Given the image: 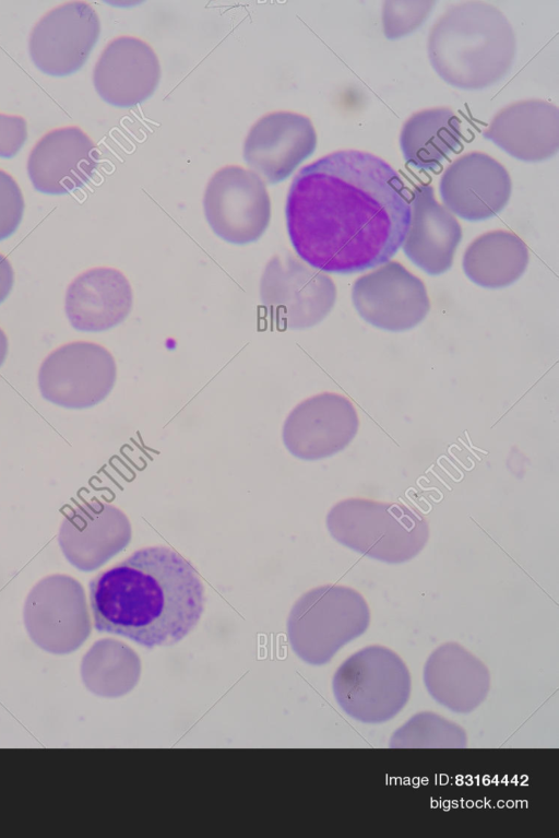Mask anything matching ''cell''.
I'll return each instance as SVG.
<instances>
[{
  "instance_id": "cell-1",
  "label": "cell",
  "mask_w": 559,
  "mask_h": 838,
  "mask_svg": "<svg viewBox=\"0 0 559 838\" xmlns=\"http://www.w3.org/2000/svg\"><path fill=\"white\" fill-rule=\"evenodd\" d=\"M285 215L290 243L306 263L330 273H356L388 262L402 247L411 197L381 157L340 150L297 173Z\"/></svg>"
},
{
  "instance_id": "cell-2",
  "label": "cell",
  "mask_w": 559,
  "mask_h": 838,
  "mask_svg": "<svg viewBox=\"0 0 559 838\" xmlns=\"http://www.w3.org/2000/svg\"><path fill=\"white\" fill-rule=\"evenodd\" d=\"M94 627L152 649L183 639L204 611L193 565L167 546H147L99 573L88 585Z\"/></svg>"
},
{
  "instance_id": "cell-3",
  "label": "cell",
  "mask_w": 559,
  "mask_h": 838,
  "mask_svg": "<svg viewBox=\"0 0 559 838\" xmlns=\"http://www.w3.org/2000/svg\"><path fill=\"white\" fill-rule=\"evenodd\" d=\"M427 52L443 81L461 90H481L511 70L516 38L498 8L483 1H465L450 7L435 22Z\"/></svg>"
},
{
  "instance_id": "cell-4",
  "label": "cell",
  "mask_w": 559,
  "mask_h": 838,
  "mask_svg": "<svg viewBox=\"0 0 559 838\" xmlns=\"http://www.w3.org/2000/svg\"><path fill=\"white\" fill-rule=\"evenodd\" d=\"M326 524L338 543L388 564L413 559L429 539V524L425 517L400 503L344 499L332 507Z\"/></svg>"
},
{
  "instance_id": "cell-5",
  "label": "cell",
  "mask_w": 559,
  "mask_h": 838,
  "mask_svg": "<svg viewBox=\"0 0 559 838\" xmlns=\"http://www.w3.org/2000/svg\"><path fill=\"white\" fill-rule=\"evenodd\" d=\"M411 674L393 650L368 646L348 657L332 680L334 698L350 718L383 723L394 718L411 696Z\"/></svg>"
},
{
  "instance_id": "cell-6",
  "label": "cell",
  "mask_w": 559,
  "mask_h": 838,
  "mask_svg": "<svg viewBox=\"0 0 559 838\" xmlns=\"http://www.w3.org/2000/svg\"><path fill=\"white\" fill-rule=\"evenodd\" d=\"M261 303L278 329H306L322 321L336 300V286L290 252L273 256L260 280Z\"/></svg>"
},
{
  "instance_id": "cell-7",
  "label": "cell",
  "mask_w": 559,
  "mask_h": 838,
  "mask_svg": "<svg viewBox=\"0 0 559 838\" xmlns=\"http://www.w3.org/2000/svg\"><path fill=\"white\" fill-rule=\"evenodd\" d=\"M117 378L111 353L90 341H72L50 352L38 370L41 397L66 409H86L102 402Z\"/></svg>"
},
{
  "instance_id": "cell-8",
  "label": "cell",
  "mask_w": 559,
  "mask_h": 838,
  "mask_svg": "<svg viewBox=\"0 0 559 838\" xmlns=\"http://www.w3.org/2000/svg\"><path fill=\"white\" fill-rule=\"evenodd\" d=\"M203 208L212 231L234 245L258 240L271 219L264 181L254 172L236 165L225 166L211 177Z\"/></svg>"
},
{
  "instance_id": "cell-9",
  "label": "cell",
  "mask_w": 559,
  "mask_h": 838,
  "mask_svg": "<svg viewBox=\"0 0 559 838\" xmlns=\"http://www.w3.org/2000/svg\"><path fill=\"white\" fill-rule=\"evenodd\" d=\"M24 623L41 649L55 654L74 651L90 634L81 583L66 575L40 580L25 600Z\"/></svg>"
},
{
  "instance_id": "cell-10",
  "label": "cell",
  "mask_w": 559,
  "mask_h": 838,
  "mask_svg": "<svg viewBox=\"0 0 559 838\" xmlns=\"http://www.w3.org/2000/svg\"><path fill=\"white\" fill-rule=\"evenodd\" d=\"M100 33L96 11L84 1H71L48 11L33 27L29 56L35 67L51 76H67L85 63Z\"/></svg>"
},
{
  "instance_id": "cell-11",
  "label": "cell",
  "mask_w": 559,
  "mask_h": 838,
  "mask_svg": "<svg viewBox=\"0 0 559 838\" xmlns=\"http://www.w3.org/2000/svg\"><path fill=\"white\" fill-rule=\"evenodd\" d=\"M352 300L359 316L373 327L400 332L421 322L430 309L423 281L397 261L358 278Z\"/></svg>"
},
{
  "instance_id": "cell-12",
  "label": "cell",
  "mask_w": 559,
  "mask_h": 838,
  "mask_svg": "<svg viewBox=\"0 0 559 838\" xmlns=\"http://www.w3.org/2000/svg\"><path fill=\"white\" fill-rule=\"evenodd\" d=\"M304 635L309 661L328 662L347 642L362 635L370 623L369 606L356 590L324 586L304 599Z\"/></svg>"
},
{
  "instance_id": "cell-13",
  "label": "cell",
  "mask_w": 559,
  "mask_h": 838,
  "mask_svg": "<svg viewBox=\"0 0 559 838\" xmlns=\"http://www.w3.org/2000/svg\"><path fill=\"white\" fill-rule=\"evenodd\" d=\"M316 146L317 133L308 117L276 111L251 127L243 143V158L252 172L273 185L286 179Z\"/></svg>"
},
{
  "instance_id": "cell-14",
  "label": "cell",
  "mask_w": 559,
  "mask_h": 838,
  "mask_svg": "<svg viewBox=\"0 0 559 838\" xmlns=\"http://www.w3.org/2000/svg\"><path fill=\"white\" fill-rule=\"evenodd\" d=\"M358 427L353 403L341 394L324 392L302 401L290 412L283 439L295 456L314 460L343 450Z\"/></svg>"
},
{
  "instance_id": "cell-15",
  "label": "cell",
  "mask_w": 559,
  "mask_h": 838,
  "mask_svg": "<svg viewBox=\"0 0 559 838\" xmlns=\"http://www.w3.org/2000/svg\"><path fill=\"white\" fill-rule=\"evenodd\" d=\"M511 178L504 166L483 152L457 157L443 172L439 191L447 209L466 221L488 220L508 204Z\"/></svg>"
},
{
  "instance_id": "cell-16",
  "label": "cell",
  "mask_w": 559,
  "mask_h": 838,
  "mask_svg": "<svg viewBox=\"0 0 559 838\" xmlns=\"http://www.w3.org/2000/svg\"><path fill=\"white\" fill-rule=\"evenodd\" d=\"M99 153L79 127L51 130L33 146L27 174L35 190L64 194L85 186L93 177Z\"/></svg>"
},
{
  "instance_id": "cell-17",
  "label": "cell",
  "mask_w": 559,
  "mask_h": 838,
  "mask_svg": "<svg viewBox=\"0 0 559 838\" xmlns=\"http://www.w3.org/2000/svg\"><path fill=\"white\" fill-rule=\"evenodd\" d=\"M160 79V66L153 48L140 38L120 36L99 56L93 83L109 105L127 108L147 99Z\"/></svg>"
},
{
  "instance_id": "cell-18",
  "label": "cell",
  "mask_w": 559,
  "mask_h": 838,
  "mask_svg": "<svg viewBox=\"0 0 559 838\" xmlns=\"http://www.w3.org/2000/svg\"><path fill=\"white\" fill-rule=\"evenodd\" d=\"M514 158L542 162L559 149V109L542 99H524L500 109L483 133Z\"/></svg>"
},
{
  "instance_id": "cell-19",
  "label": "cell",
  "mask_w": 559,
  "mask_h": 838,
  "mask_svg": "<svg viewBox=\"0 0 559 838\" xmlns=\"http://www.w3.org/2000/svg\"><path fill=\"white\" fill-rule=\"evenodd\" d=\"M133 293L118 269L96 267L83 271L68 285L64 311L81 332H103L121 323L130 314Z\"/></svg>"
},
{
  "instance_id": "cell-20",
  "label": "cell",
  "mask_w": 559,
  "mask_h": 838,
  "mask_svg": "<svg viewBox=\"0 0 559 838\" xmlns=\"http://www.w3.org/2000/svg\"><path fill=\"white\" fill-rule=\"evenodd\" d=\"M462 239L454 215L435 198L430 185L416 186L411 199V223L402 245L407 258L431 275L447 272Z\"/></svg>"
},
{
  "instance_id": "cell-21",
  "label": "cell",
  "mask_w": 559,
  "mask_h": 838,
  "mask_svg": "<svg viewBox=\"0 0 559 838\" xmlns=\"http://www.w3.org/2000/svg\"><path fill=\"white\" fill-rule=\"evenodd\" d=\"M423 680L432 699L457 713L476 709L490 688L487 666L457 642H445L430 653Z\"/></svg>"
},
{
  "instance_id": "cell-22",
  "label": "cell",
  "mask_w": 559,
  "mask_h": 838,
  "mask_svg": "<svg viewBox=\"0 0 559 838\" xmlns=\"http://www.w3.org/2000/svg\"><path fill=\"white\" fill-rule=\"evenodd\" d=\"M528 263V249L515 234L492 231L475 238L466 248L462 267L466 276L486 288H502L521 278Z\"/></svg>"
},
{
  "instance_id": "cell-23",
  "label": "cell",
  "mask_w": 559,
  "mask_h": 838,
  "mask_svg": "<svg viewBox=\"0 0 559 838\" xmlns=\"http://www.w3.org/2000/svg\"><path fill=\"white\" fill-rule=\"evenodd\" d=\"M461 119L448 107L413 114L403 125L400 146L407 164L419 169L436 168L462 140Z\"/></svg>"
},
{
  "instance_id": "cell-24",
  "label": "cell",
  "mask_w": 559,
  "mask_h": 838,
  "mask_svg": "<svg viewBox=\"0 0 559 838\" xmlns=\"http://www.w3.org/2000/svg\"><path fill=\"white\" fill-rule=\"evenodd\" d=\"M466 745L467 735L462 727L431 711L414 715L389 741L393 748H462Z\"/></svg>"
},
{
  "instance_id": "cell-25",
  "label": "cell",
  "mask_w": 559,
  "mask_h": 838,
  "mask_svg": "<svg viewBox=\"0 0 559 838\" xmlns=\"http://www.w3.org/2000/svg\"><path fill=\"white\" fill-rule=\"evenodd\" d=\"M436 1L433 0H388L383 2L381 20L386 38L404 37L421 26Z\"/></svg>"
},
{
  "instance_id": "cell-26",
  "label": "cell",
  "mask_w": 559,
  "mask_h": 838,
  "mask_svg": "<svg viewBox=\"0 0 559 838\" xmlns=\"http://www.w3.org/2000/svg\"><path fill=\"white\" fill-rule=\"evenodd\" d=\"M24 198L14 178L0 169V240L12 236L23 217Z\"/></svg>"
},
{
  "instance_id": "cell-27",
  "label": "cell",
  "mask_w": 559,
  "mask_h": 838,
  "mask_svg": "<svg viewBox=\"0 0 559 838\" xmlns=\"http://www.w3.org/2000/svg\"><path fill=\"white\" fill-rule=\"evenodd\" d=\"M27 138L26 121L21 116L0 114V157L11 158Z\"/></svg>"
},
{
  "instance_id": "cell-28",
  "label": "cell",
  "mask_w": 559,
  "mask_h": 838,
  "mask_svg": "<svg viewBox=\"0 0 559 838\" xmlns=\"http://www.w3.org/2000/svg\"><path fill=\"white\" fill-rule=\"evenodd\" d=\"M14 284V271L9 259L0 253V304L9 297Z\"/></svg>"
},
{
  "instance_id": "cell-29",
  "label": "cell",
  "mask_w": 559,
  "mask_h": 838,
  "mask_svg": "<svg viewBox=\"0 0 559 838\" xmlns=\"http://www.w3.org/2000/svg\"><path fill=\"white\" fill-rule=\"evenodd\" d=\"M9 352V340L5 332L0 328V367L3 365Z\"/></svg>"
}]
</instances>
